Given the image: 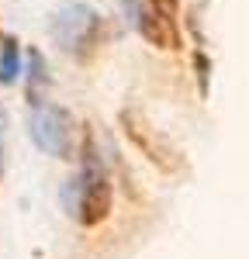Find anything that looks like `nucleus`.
Returning a JSON list of instances; mask_svg holds the SVG:
<instances>
[{
	"mask_svg": "<svg viewBox=\"0 0 249 259\" xmlns=\"http://www.w3.org/2000/svg\"><path fill=\"white\" fill-rule=\"evenodd\" d=\"M49 31H52L56 45L76 62L94 59L97 49L104 45V35H107L101 14H97L90 4H76V0H73V4H62L59 11L52 14Z\"/></svg>",
	"mask_w": 249,
	"mask_h": 259,
	"instance_id": "obj_1",
	"label": "nucleus"
},
{
	"mask_svg": "<svg viewBox=\"0 0 249 259\" xmlns=\"http://www.w3.org/2000/svg\"><path fill=\"white\" fill-rule=\"evenodd\" d=\"M73 194H76L73 197V214L80 218L83 228H97L101 221H107L111 204H114V190H111V180H107L101 159H97L90 132L83 135V173L80 180H73Z\"/></svg>",
	"mask_w": 249,
	"mask_h": 259,
	"instance_id": "obj_2",
	"label": "nucleus"
},
{
	"mask_svg": "<svg viewBox=\"0 0 249 259\" xmlns=\"http://www.w3.org/2000/svg\"><path fill=\"white\" fill-rule=\"evenodd\" d=\"M28 135L45 156L56 159H73V145H76V124L66 107L56 104H35L31 121H28Z\"/></svg>",
	"mask_w": 249,
	"mask_h": 259,
	"instance_id": "obj_3",
	"label": "nucleus"
},
{
	"mask_svg": "<svg viewBox=\"0 0 249 259\" xmlns=\"http://www.w3.org/2000/svg\"><path fill=\"white\" fill-rule=\"evenodd\" d=\"M121 128H124V135L132 139V145H135L159 173H180V169H184V156H180V152H177V149H173V145H170V142H166L163 135L139 114V111L124 107L121 111Z\"/></svg>",
	"mask_w": 249,
	"mask_h": 259,
	"instance_id": "obj_4",
	"label": "nucleus"
},
{
	"mask_svg": "<svg viewBox=\"0 0 249 259\" xmlns=\"http://www.w3.org/2000/svg\"><path fill=\"white\" fill-rule=\"evenodd\" d=\"M132 18H135V28L142 31V38L149 45H156V49H180V31L173 28V18H166L159 14L156 7H149V4H135L132 7Z\"/></svg>",
	"mask_w": 249,
	"mask_h": 259,
	"instance_id": "obj_5",
	"label": "nucleus"
},
{
	"mask_svg": "<svg viewBox=\"0 0 249 259\" xmlns=\"http://www.w3.org/2000/svg\"><path fill=\"white\" fill-rule=\"evenodd\" d=\"M49 66H45V56H42L38 49H31L28 52V104L35 107V104H45V90H49Z\"/></svg>",
	"mask_w": 249,
	"mask_h": 259,
	"instance_id": "obj_6",
	"label": "nucleus"
},
{
	"mask_svg": "<svg viewBox=\"0 0 249 259\" xmlns=\"http://www.w3.org/2000/svg\"><path fill=\"white\" fill-rule=\"evenodd\" d=\"M21 80V45L14 35L0 38V87H11Z\"/></svg>",
	"mask_w": 249,
	"mask_h": 259,
	"instance_id": "obj_7",
	"label": "nucleus"
},
{
	"mask_svg": "<svg viewBox=\"0 0 249 259\" xmlns=\"http://www.w3.org/2000/svg\"><path fill=\"white\" fill-rule=\"evenodd\" d=\"M194 69H197V76H201V94L208 97V80H211V62H208L204 52H197L194 56Z\"/></svg>",
	"mask_w": 249,
	"mask_h": 259,
	"instance_id": "obj_8",
	"label": "nucleus"
},
{
	"mask_svg": "<svg viewBox=\"0 0 249 259\" xmlns=\"http://www.w3.org/2000/svg\"><path fill=\"white\" fill-rule=\"evenodd\" d=\"M149 7H156L159 14L173 18V14H177V7H180V0H149Z\"/></svg>",
	"mask_w": 249,
	"mask_h": 259,
	"instance_id": "obj_9",
	"label": "nucleus"
},
{
	"mask_svg": "<svg viewBox=\"0 0 249 259\" xmlns=\"http://www.w3.org/2000/svg\"><path fill=\"white\" fill-rule=\"evenodd\" d=\"M0 173H4V145H0Z\"/></svg>",
	"mask_w": 249,
	"mask_h": 259,
	"instance_id": "obj_10",
	"label": "nucleus"
}]
</instances>
